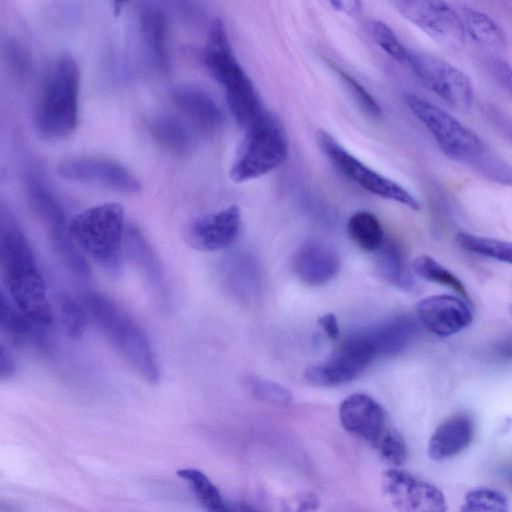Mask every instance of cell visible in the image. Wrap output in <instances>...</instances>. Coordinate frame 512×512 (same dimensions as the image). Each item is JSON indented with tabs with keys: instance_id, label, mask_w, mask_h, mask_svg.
Here are the masks:
<instances>
[{
	"instance_id": "obj_41",
	"label": "cell",
	"mask_w": 512,
	"mask_h": 512,
	"mask_svg": "<svg viewBox=\"0 0 512 512\" xmlns=\"http://www.w3.org/2000/svg\"><path fill=\"white\" fill-rule=\"evenodd\" d=\"M318 323L330 339L336 340L339 337L340 330L337 318L334 314L327 313L321 316Z\"/></svg>"
},
{
	"instance_id": "obj_19",
	"label": "cell",
	"mask_w": 512,
	"mask_h": 512,
	"mask_svg": "<svg viewBox=\"0 0 512 512\" xmlns=\"http://www.w3.org/2000/svg\"><path fill=\"white\" fill-rule=\"evenodd\" d=\"M293 267L297 277L303 283L319 286L335 277L340 269V259L328 245L316 240H308L296 251Z\"/></svg>"
},
{
	"instance_id": "obj_26",
	"label": "cell",
	"mask_w": 512,
	"mask_h": 512,
	"mask_svg": "<svg viewBox=\"0 0 512 512\" xmlns=\"http://www.w3.org/2000/svg\"><path fill=\"white\" fill-rule=\"evenodd\" d=\"M148 129L163 149L176 154L185 155L192 148V137L185 125L169 115H157L148 123Z\"/></svg>"
},
{
	"instance_id": "obj_28",
	"label": "cell",
	"mask_w": 512,
	"mask_h": 512,
	"mask_svg": "<svg viewBox=\"0 0 512 512\" xmlns=\"http://www.w3.org/2000/svg\"><path fill=\"white\" fill-rule=\"evenodd\" d=\"M347 229L353 242L367 252L377 251L385 240L379 219L368 211H358L351 215Z\"/></svg>"
},
{
	"instance_id": "obj_29",
	"label": "cell",
	"mask_w": 512,
	"mask_h": 512,
	"mask_svg": "<svg viewBox=\"0 0 512 512\" xmlns=\"http://www.w3.org/2000/svg\"><path fill=\"white\" fill-rule=\"evenodd\" d=\"M177 475L189 485L207 512H228L229 501L222 497L218 488L202 471L185 468L178 470Z\"/></svg>"
},
{
	"instance_id": "obj_24",
	"label": "cell",
	"mask_w": 512,
	"mask_h": 512,
	"mask_svg": "<svg viewBox=\"0 0 512 512\" xmlns=\"http://www.w3.org/2000/svg\"><path fill=\"white\" fill-rule=\"evenodd\" d=\"M378 355L393 356L405 350L417 333L409 317H398L364 332Z\"/></svg>"
},
{
	"instance_id": "obj_23",
	"label": "cell",
	"mask_w": 512,
	"mask_h": 512,
	"mask_svg": "<svg viewBox=\"0 0 512 512\" xmlns=\"http://www.w3.org/2000/svg\"><path fill=\"white\" fill-rule=\"evenodd\" d=\"M139 26L150 62L158 71L167 73L169 70V55L165 14L155 6H144L140 9Z\"/></svg>"
},
{
	"instance_id": "obj_22",
	"label": "cell",
	"mask_w": 512,
	"mask_h": 512,
	"mask_svg": "<svg viewBox=\"0 0 512 512\" xmlns=\"http://www.w3.org/2000/svg\"><path fill=\"white\" fill-rule=\"evenodd\" d=\"M1 331L14 345L32 344L47 349L49 328L41 326L20 311L2 289L0 297Z\"/></svg>"
},
{
	"instance_id": "obj_14",
	"label": "cell",
	"mask_w": 512,
	"mask_h": 512,
	"mask_svg": "<svg viewBox=\"0 0 512 512\" xmlns=\"http://www.w3.org/2000/svg\"><path fill=\"white\" fill-rule=\"evenodd\" d=\"M58 172L64 178L97 184L125 193L142 190L139 179L122 164L99 157L77 156L63 159Z\"/></svg>"
},
{
	"instance_id": "obj_38",
	"label": "cell",
	"mask_w": 512,
	"mask_h": 512,
	"mask_svg": "<svg viewBox=\"0 0 512 512\" xmlns=\"http://www.w3.org/2000/svg\"><path fill=\"white\" fill-rule=\"evenodd\" d=\"M249 388L259 399L279 405H287L292 401V394L285 387L273 381L250 378Z\"/></svg>"
},
{
	"instance_id": "obj_39",
	"label": "cell",
	"mask_w": 512,
	"mask_h": 512,
	"mask_svg": "<svg viewBox=\"0 0 512 512\" xmlns=\"http://www.w3.org/2000/svg\"><path fill=\"white\" fill-rule=\"evenodd\" d=\"M491 70L497 81L512 95V65L502 59H493Z\"/></svg>"
},
{
	"instance_id": "obj_5",
	"label": "cell",
	"mask_w": 512,
	"mask_h": 512,
	"mask_svg": "<svg viewBox=\"0 0 512 512\" xmlns=\"http://www.w3.org/2000/svg\"><path fill=\"white\" fill-rule=\"evenodd\" d=\"M125 229L124 209L118 203L90 207L70 221L76 245L112 276L123 268Z\"/></svg>"
},
{
	"instance_id": "obj_25",
	"label": "cell",
	"mask_w": 512,
	"mask_h": 512,
	"mask_svg": "<svg viewBox=\"0 0 512 512\" xmlns=\"http://www.w3.org/2000/svg\"><path fill=\"white\" fill-rule=\"evenodd\" d=\"M466 36L477 44L490 49H503L506 35L502 27L488 14L473 7L459 9Z\"/></svg>"
},
{
	"instance_id": "obj_8",
	"label": "cell",
	"mask_w": 512,
	"mask_h": 512,
	"mask_svg": "<svg viewBox=\"0 0 512 512\" xmlns=\"http://www.w3.org/2000/svg\"><path fill=\"white\" fill-rule=\"evenodd\" d=\"M26 190L30 204L46 226L51 244L59 258L73 274L88 278L89 264L71 236L70 222L55 195L36 177L28 178Z\"/></svg>"
},
{
	"instance_id": "obj_3",
	"label": "cell",
	"mask_w": 512,
	"mask_h": 512,
	"mask_svg": "<svg viewBox=\"0 0 512 512\" xmlns=\"http://www.w3.org/2000/svg\"><path fill=\"white\" fill-rule=\"evenodd\" d=\"M82 304L88 316L126 363L148 383H158V362L143 328L117 303L101 293H86Z\"/></svg>"
},
{
	"instance_id": "obj_34",
	"label": "cell",
	"mask_w": 512,
	"mask_h": 512,
	"mask_svg": "<svg viewBox=\"0 0 512 512\" xmlns=\"http://www.w3.org/2000/svg\"><path fill=\"white\" fill-rule=\"evenodd\" d=\"M60 318L65 333L71 338L81 337L87 327L88 314L85 307L67 295L59 301Z\"/></svg>"
},
{
	"instance_id": "obj_6",
	"label": "cell",
	"mask_w": 512,
	"mask_h": 512,
	"mask_svg": "<svg viewBox=\"0 0 512 512\" xmlns=\"http://www.w3.org/2000/svg\"><path fill=\"white\" fill-rule=\"evenodd\" d=\"M230 168L236 183L259 178L279 167L287 158L289 142L282 123L264 110L247 128Z\"/></svg>"
},
{
	"instance_id": "obj_20",
	"label": "cell",
	"mask_w": 512,
	"mask_h": 512,
	"mask_svg": "<svg viewBox=\"0 0 512 512\" xmlns=\"http://www.w3.org/2000/svg\"><path fill=\"white\" fill-rule=\"evenodd\" d=\"M473 419L465 413H457L444 420L432 434L428 443V455L439 461L462 452L472 441Z\"/></svg>"
},
{
	"instance_id": "obj_13",
	"label": "cell",
	"mask_w": 512,
	"mask_h": 512,
	"mask_svg": "<svg viewBox=\"0 0 512 512\" xmlns=\"http://www.w3.org/2000/svg\"><path fill=\"white\" fill-rule=\"evenodd\" d=\"M381 489L397 512H446L447 502L435 485L391 468L381 476Z\"/></svg>"
},
{
	"instance_id": "obj_9",
	"label": "cell",
	"mask_w": 512,
	"mask_h": 512,
	"mask_svg": "<svg viewBox=\"0 0 512 512\" xmlns=\"http://www.w3.org/2000/svg\"><path fill=\"white\" fill-rule=\"evenodd\" d=\"M318 145L333 166L368 192L419 210V201L403 186L367 166L324 130L317 133Z\"/></svg>"
},
{
	"instance_id": "obj_16",
	"label": "cell",
	"mask_w": 512,
	"mask_h": 512,
	"mask_svg": "<svg viewBox=\"0 0 512 512\" xmlns=\"http://www.w3.org/2000/svg\"><path fill=\"white\" fill-rule=\"evenodd\" d=\"M421 324L439 337H449L465 329L473 320L466 300L452 295L428 296L417 304Z\"/></svg>"
},
{
	"instance_id": "obj_44",
	"label": "cell",
	"mask_w": 512,
	"mask_h": 512,
	"mask_svg": "<svg viewBox=\"0 0 512 512\" xmlns=\"http://www.w3.org/2000/svg\"><path fill=\"white\" fill-rule=\"evenodd\" d=\"M510 310H511V314H512V306H511Z\"/></svg>"
},
{
	"instance_id": "obj_37",
	"label": "cell",
	"mask_w": 512,
	"mask_h": 512,
	"mask_svg": "<svg viewBox=\"0 0 512 512\" xmlns=\"http://www.w3.org/2000/svg\"><path fill=\"white\" fill-rule=\"evenodd\" d=\"M335 71L341 77L358 105L362 110L371 117L378 118L382 114V109L375 98L365 89V87L358 82L349 73L343 71L341 68L334 66Z\"/></svg>"
},
{
	"instance_id": "obj_42",
	"label": "cell",
	"mask_w": 512,
	"mask_h": 512,
	"mask_svg": "<svg viewBox=\"0 0 512 512\" xmlns=\"http://www.w3.org/2000/svg\"><path fill=\"white\" fill-rule=\"evenodd\" d=\"M331 6L346 14H357L362 7L359 1H332Z\"/></svg>"
},
{
	"instance_id": "obj_27",
	"label": "cell",
	"mask_w": 512,
	"mask_h": 512,
	"mask_svg": "<svg viewBox=\"0 0 512 512\" xmlns=\"http://www.w3.org/2000/svg\"><path fill=\"white\" fill-rule=\"evenodd\" d=\"M377 251L376 267L380 276L399 288L413 289L415 284L400 247L394 241L385 239Z\"/></svg>"
},
{
	"instance_id": "obj_32",
	"label": "cell",
	"mask_w": 512,
	"mask_h": 512,
	"mask_svg": "<svg viewBox=\"0 0 512 512\" xmlns=\"http://www.w3.org/2000/svg\"><path fill=\"white\" fill-rule=\"evenodd\" d=\"M461 512H509V501L498 490L478 487L467 492Z\"/></svg>"
},
{
	"instance_id": "obj_17",
	"label": "cell",
	"mask_w": 512,
	"mask_h": 512,
	"mask_svg": "<svg viewBox=\"0 0 512 512\" xmlns=\"http://www.w3.org/2000/svg\"><path fill=\"white\" fill-rule=\"evenodd\" d=\"M339 418L347 432L373 446L389 429L384 409L376 400L363 393L349 395L342 401Z\"/></svg>"
},
{
	"instance_id": "obj_15",
	"label": "cell",
	"mask_w": 512,
	"mask_h": 512,
	"mask_svg": "<svg viewBox=\"0 0 512 512\" xmlns=\"http://www.w3.org/2000/svg\"><path fill=\"white\" fill-rule=\"evenodd\" d=\"M124 250L143 277L157 307L168 309L170 292L162 261L147 237L133 224L125 229Z\"/></svg>"
},
{
	"instance_id": "obj_21",
	"label": "cell",
	"mask_w": 512,
	"mask_h": 512,
	"mask_svg": "<svg viewBox=\"0 0 512 512\" xmlns=\"http://www.w3.org/2000/svg\"><path fill=\"white\" fill-rule=\"evenodd\" d=\"M174 104L203 131H217L223 123V114L214 99L202 89L181 85L173 88Z\"/></svg>"
},
{
	"instance_id": "obj_4",
	"label": "cell",
	"mask_w": 512,
	"mask_h": 512,
	"mask_svg": "<svg viewBox=\"0 0 512 512\" xmlns=\"http://www.w3.org/2000/svg\"><path fill=\"white\" fill-rule=\"evenodd\" d=\"M204 63L212 77L223 87L235 120L247 128L265 109L252 81L235 56L226 27L220 19L211 23Z\"/></svg>"
},
{
	"instance_id": "obj_11",
	"label": "cell",
	"mask_w": 512,
	"mask_h": 512,
	"mask_svg": "<svg viewBox=\"0 0 512 512\" xmlns=\"http://www.w3.org/2000/svg\"><path fill=\"white\" fill-rule=\"evenodd\" d=\"M376 356L366 334L357 333L345 339L326 361L307 367L304 376L314 386L343 385L356 378Z\"/></svg>"
},
{
	"instance_id": "obj_40",
	"label": "cell",
	"mask_w": 512,
	"mask_h": 512,
	"mask_svg": "<svg viewBox=\"0 0 512 512\" xmlns=\"http://www.w3.org/2000/svg\"><path fill=\"white\" fill-rule=\"evenodd\" d=\"M15 361L10 351L1 344L0 348V379L2 381L10 379L15 374Z\"/></svg>"
},
{
	"instance_id": "obj_18",
	"label": "cell",
	"mask_w": 512,
	"mask_h": 512,
	"mask_svg": "<svg viewBox=\"0 0 512 512\" xmlns=\"http://www.w3.org/2000/svg\"><path fill=\"white\" fill-rule=\"evenodd\" d=\"M240 228V209L231 205L195 220L190 227V242L200 251L221 250L236 240Z\"/></svg>"
},
{
	"instance_id": "obj_1",
	"label": "cell",
	"mask_w": 512,
	"mask_h": 512,
	"mask_svg": "<svg viewBox=\"0 0 512 512\" xmlns=\"http://www.w3.org/2000/svg\"><path fill=\"white\" fill-rule=\"evenodd\" d=\"M0 258L5 293L25 315L46 328L52 325V310L45 282L32 248L13 219L1 212Z\"/></svg>"
},
{
	"instance_id": "obj_7",
	"label": "cell",
	"mask_w": 512,
	"mask_h": 512,
	"mask_svg": "<svg viewBox=\"0 0 512 512\" xmlns=\"http://www.w3.org/2000/svg\"><path fill=\"white\" fill-rule=\"evenodd\" d=\"M405 102L449 158L470 165L486 148L481 138L453 115L430 101L408 93Z\"/></svg>"
},
{
	"instance_id": "obj_36",
	"label": "cell",
	"mask_w": 512,
	"mask_h": 512,
	"mask_svg": "<svg viewBox=\"0 0 512 512\" xmlns=\"http://www.w3.org/2000/svg\"><path fill=\"white\" fill-rule=\"evenodd\" d=\"M374 447L377 449L380 457L391 465L400 466L407 460V445L403 437L395 429L389 428Z\"/></svg>"
},
{
	"instance_id": "obj_31",
	"label": "cell",
	"mask_w": 512,
	"mask_h": 512,
	"mask_svg": "<svg viewBox=\"0 0 512 512\" xmlns=\"http://www.w3.org/2000/svg\"><path fill=\"white\" fill-rule=\"evenodd\" d=\"M456 240L467 251L512 265V242L466 232L458 233Z\"/></svg>"
},
{
	"instance_id": "obj_33",
	"label": "cell",
	"mask_w": 512,
	"mask_h": 512,
	"mask_svg": "<svg viewBox=\"0 0 512 512\" xmlns=\"http://www.w3.org/2000/svg\"><path fill=\"white\" fill-rule=\"evenodd\" d=\"M469 166L493 182L512 187V164L487 147Z\"/></svg>"
},
{
	"instance_id": "obj_2",
	"label": "cell",
	"mask_w": 512,
	"mask_h": 512,
	"mask_svg": "<svg viewBox=\"0 0 512 512\" xmlns=\"http://www.w3.org/2000/svg\"><path fill=\"white\" fill-rule=\"evenodd\" d=\"M80 72L75 59L62 53L49 63L37 95L35 123L48 140L67 137L77 127Z\"/></svg>"
},
{
	"instance_id": "obj_35",
	"label": "cell",
	"mask_w": 512,
	"mask_h": 512,
	"mask_svg": "<svg viewBox=\"0 0 512 512\" xmlns=\"http://www.w3.org/2000/svg\"><path fill=\"white\" fill-rule=\"evenodd\" d=\"M371 32L377 45L399 62L406 63L409 50L401 43L392 28L376 20L371 24Z\"/></svg>"
},
{
	"instance_id": "obj_12",
	"label": "cell",
	"mask_w": 512,
	"mask_h": 512,
	"mask_svg": "<svg viewBox=\"0 0 512 512\" xmlns=\"http://www.w3.org/2000/svg\"><path fill=\"white\" fill-rule=\"evenodd\" d=\"M393 5L406 19L442 45L456 49L465 44L466 33L460 13L448 3L399 0Z\"/></svg>"
},
{
	"instance_id": "obj_10",
	"label": "cell",
	"mask_w": 512,
	"mask_h": 512,
	"mask_svg": "<svg viewBox=\"0 0 512 512\" xmlns=\"http://www.w3.org/2000/svg\"><path fill=\"white\" fill-rule=\"evenodd\" d=\"M406 63L429 90L452 107L467 110L472 106L473 84L459 68L431 54L411 50Z\"/></svg>"
},
{
	"instance_id": "obj_43",
	"label": "cell",
	"mask_w": 512,
	"mask_h": 512,
	"mask_svg": "<svg viewBox=\"0 0 512 512\" xmlns=\"http://www.w3.org/2000/svg\"><path fill=\"white\" fill-rule=\"evenodd\" d=\"M228 512H265L243 502L228 503Z\"/></svg>"
},
{
	"instance_id": "obj_30",
	"label": "cell",
	"mask_w": 512,
	"mask_h": 512,
	"mask_svg": "<svg viewBox=\"0 0 512 512\" xmlns=\"http://www.w3.org/2000/svg\"><path fill=\"white\" fill-rule=\"evenodd\" d=\"M412 270L419 277L452 289L464 300L469 302V295L459 278L435 259L421 255L412 262Z\"/></svg>"
}]
</instances>
